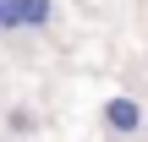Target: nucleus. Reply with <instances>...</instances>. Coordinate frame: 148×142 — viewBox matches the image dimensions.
Returning <instances> with one entry per match:
<instances>
[{
    "instance_id": "f257e3e1",
    "label": "nucleus",
    "mask_w": 148,
    "mask_h": 142,
    "mask_svg": "<svg viewBox=\"0 0 148 142\" xmlns=\"http://www.w3.org/2000/svg\"><path fill=\"white\" fill-rule=\"evenodd\" d=\"M104 126H110V137H137L143 131V104L132 93H110L104 99Z\"/></svg>"
},
{
    "instance_id": "f03ea898",
    "label": "nucleus",
    "mask_w": 148,
    "mask_h": 142,
    "mask_svg": "<svg viewBox=\"0 0 148 142\" xmlns=\"http://www.w3.org/2000/svg\"><path fill=\"white\" fill-rule=\"evenodd\" d=\"M55 22V0H22V27H49Z\"/></svg>"
},
{
    "instance_id": "7ed1b4c3",
    "label": "nucleus",
    "mask_w": 148,
    "mask_h": 142,
    "mask_svg": "<svg viewBox=\"0 0 148 142\" xmlns=\"http://www.w3.org/2000/svg\"><path fill=\"white\" fill-rule=\"evenodd\" d=\"M0 33H22V0H0Z\"/></svg>"
}]
</instances>
